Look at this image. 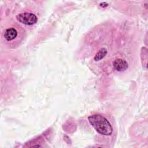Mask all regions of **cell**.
I'll return each instance as SVG.
<instances>
[{"label": "cell", "mask_w": 148, "mask_h": 148, "mask_svg": "<svg viewBox=\"0 0 148 148\" xmlns=\"http://www.w3.org/2000/svg\"><path fill=\"white\" fill-rule=\"evenodd\" d=\"M88 120L91 126L99 134L106 136L112 134V126L103 116L99 114H94L88 116Z\"/></svg>", "instance_id": "1"}, {"label": "cell", "mask_w": 148, "mask_h": 148, "mask_svg": "<svg viewBox=\"0 0 148 148\" xmlns=\"http://www.w3.org/2000/svg\"><path fill=\"white\" fill-rule=\"evenodd\" d=\"M17 20L27 25H32L35 24L38 21L36 16L30 12H24L20 13L16 16Z\"/></svg>", "instance_id": "2"}, {"label": "cell", "mask_w": 148, "mask_h": 148, "mask_svg": "<svg viewBox=\"0 0 148 148\" xmlns=\"http://www.w3.org/2000/svg\"><path fill=\"white\" fill-rule=\"evenodd\" d=\"M18 35V32L15 28L10 27L6 29L3 33V36L6 41L10 42L16 38Z\"/></svg>", "instance_id": "3"}, {"label": "cell", "mask_w": 148, "mask_h": 148, "mask_svg": "<svg viewBox=\"0 0 148 148\" xmlns=\"http://www.w3.org/2000/svg\"><path fill=\"white\" fill-rule=\"evenodd\" d=\"M113 66L114 69L119 72L125 71L128 66L127 61L121 58L116 59L113 62Z\"/></svg>", "instance_id": "4"}, {"label": "cell", "mask_w": 148, "mask_h": 148, "mask_svg": "<svg viewBox=\"0 0 148 148\" xmlns=\"http://www.w3.org/2000/svg\"><path fill=\"white\" fill-rule=\"evenodd\" d=\"M106 54H107V50L105 48H102L95 54L94 59L95 61H99L101 59H102L106 56Z\"/></svg>", "instance_id": "5"}]
</instances>
